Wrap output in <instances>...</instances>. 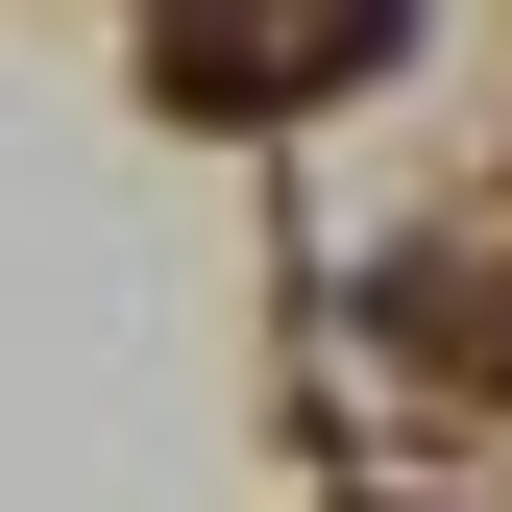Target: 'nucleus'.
Returning a JSON list of instances; mask_svg holds the SVG:
<instances>
[{
    "label": "nucleus",
    "instance_id": "1",
    "mask_svg": "<svg viewBox=\"0 0 512 512\" xmlns=\"http://www.w3.org/2000/svg\"><path fill=\"white\" fill-rule=\"evenodd\" d=\"M391 25H415V0H171V98H220V122H293V98L391 74Z\"/></svg>",
    "mask_w": 512,
    "mask_h": 512
}]
</instances>
